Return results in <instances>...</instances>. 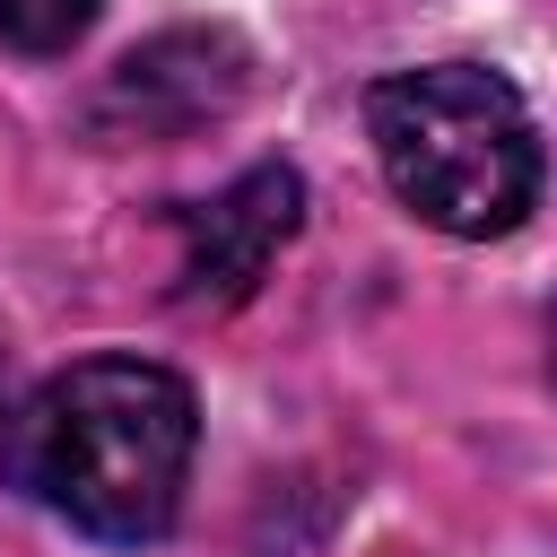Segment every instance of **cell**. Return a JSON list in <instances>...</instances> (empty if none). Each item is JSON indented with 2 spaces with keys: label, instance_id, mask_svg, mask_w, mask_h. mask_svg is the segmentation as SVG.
Returning <instances> with one entry per match:
<instances>
[{
  "label": "cell",
  "instance_id": "1",
  "mask_svg": "<svg viewBox=\"0 0 557 557\" xmlns=\"http://www.w3.org/2000/svg\"><path fill=\"white\" fill-rule=\"evenodd\" d=\"M200 444L191 383L148 357H87L9 418V479L87 540L139 548L174 522Z\"/></svg>",
  "mask_w": 557,
  "mask_h": 557
},
{
  "label": "cell",
  "instance_id": "2",
  "mask_svg": "<svg viewBox=\"0 0 557 557\" xmlns=\"http://www.w3.org/2000/svg\"><path fill=\"white\" fill-rule=\"evenodd\" d=\"M366 139L409 218L444 235H513L540 200V131L479 61H426L366 87Z\"/></svg>",
  "mask_w": 557,
  "mask_h": 557
},
{
  "label": "cell",
  "instance_id": "3",
  "mask_svg": "<svg viewBox=\"0 0 557 557\" xmlns=\"http://www.w3.org/2000/svg\"><path fill=\"white\" fill-rule=\"evenodd\" d=\"M252 96V52L226 26H165L139 52H122L87 104L96 139H183L226 122Z\"/></svg>",
  "mask_w": 557,
  "mask_h": 557
},
{
  "label": "cell",
  "instance_id": "4",
  "mask_svg": "<svg viewBox=\"0 0 557 557\" xmlns=\"http://www.w3.org/2000/svg\"><path fill=\"white\" fill-rule=\"evenodd\" d=\"M296 218H305L296 165H252V174H235L218 200L174 209V226H183V270H174L183 296H191V305H244L252 278L270 270V252L296 235Z\"/></svg>",
  "mask_w": 557,
  "mask_h": 557
},
{
  "label": "cell",
  "instance_id": "5",
  "mask_svg": "<svg viewBox=\"0 0 557 557\" xmlns=\"http://www.w3.org/2000/svg\"><path fill=\"white\" fill-rule=\"evenodd\" d=\"M96 9L104 0H0V44L9 52H70L87 26H96Z\"/></svg>",
  "mask_w": 557,
  "mask_h": 557
},
{
  "label": "cell",
  "instance_id": "6",
  "mask_svg": "<svg viewBox=\"0 0 557 557\" xmlns=\"http://www.w3.org/2000/svg\"><path fill=\"white\" fill-rule=\"evenodd\" d=\"M548 383H557V313H548Z\"/></svg>",
  "mask_w": 557,
  "mask_h": 557
}]
</instances>
